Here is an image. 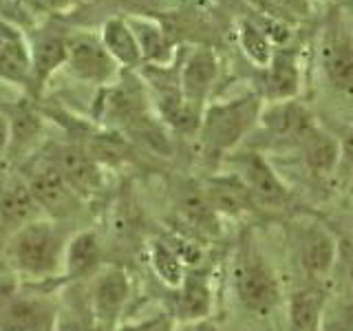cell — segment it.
<instances>
[{"mask_svg": "<svg viewBox=\"0 0 353 331\" xmlns=\"http://www.w3.org/2000/svg\"><path fill=\"white\" fill-rule=\"evenodd\" d=\"M232 283L239 303L252 314H270L281 301V285L270 263L250 241L243 243L236 254Z\"/></svg>", "mask_w": 353, "mask_h": 331, "instance_id": "cell-1", "label": "cell"}, {"mask_svg": "<svg viewBox=\"0 0 353 331\" xmlns=\"http://www.w3.org/2000/svg\"><path fill=\"white\" fill-rule=\"evenodd\" d=\"M261 113V97L254 93L236 97L225 104L210 106L201 121V137L205 146L214 152L232 150L256 126Z\"/></svg>", "mask_w": 353, "mask_h": 331, "instance_id": "cell-2", "label": "cell"}, {"mask_svg": "<svg viewBox=\"0 0 353 331\" xmlns=\"http://www.w3.org/2000/svg\"><path fill=\"white\" fill-rule=\"evenodd\" d=\"M11 257L22 272L33 276L51 274L62 257L60 232L44 221H31L16 232L11 243Z\"/></svg>", "mask_w": 353, "mask_h": 331, "instance_id": "cell-3", "label": "cell"}, {"mask_svg": "<svg viewBox=\"0 0 353 331\" xmlns=\"http://www.w3.org/2000/svg\"><path fill=\"white\" fill-rule=\"evenodd\" d=\"M338 243L323 223H307L296 234V263L314 285H320L334 270Z\"/></svg>", "mask_w": 353, "mask_h": 331, "instance_id": "cell-4", "label": "cell"}, {"mask_svg": "<svg viewBox=\"0 0 353 331\" xmlns=\"http://www.w3.org/2000/svg\"><path fill=\"white\" fill-rule=\"evenodd\" d=\"M320 62L331 86L342 93H353V38L340 22L327 27Z\"/></svg>", "mask_w": 353, "mask_h": 331, "instance_id": "cell-5", "label": "cell"}, {"mask_svg": "<svg viewBox=\"0 0 353 331\" xmlns=\"http://www.w3.org/2000/svg\"><path fill=\"white\" fill-rule=\"evenodd\" d=\"M66 62L77 77L91 82H106L115 71L113 55L106 51L104 44L86 33L66 38Z\"/></svg>", "mask_w": 353, "mask_h": 331, "instance_id": "cell-6", "label": "cell"}, {"mask_svg": "<svg viewBox=\"0 0 353 331\" xmlns=\"http://www.w3.org/2000/svg\"><path fill=\"white\" fill-rule=\"evenodd\" d=\"M239 177L254 197L256 205H285L290 201V190L281 181V177L274 172L272 166L265 161L259 152H248L241 157V172Z\"/></svg>", "mask_w": 353, "mask_h": 331, "instance_id": "cell-7", "label": "cell"}, {"mask_svg": "<svg viewBox=\"0 0 353 331\" xmlns=\"http://www.w3.org/2000/svg\"><path fill=\"white\" fill-rule=\"evenodd\" d=\"M201 188L210 208L219 217H241L256 208V201H254L250 188L239 174L212 177Z\"/></svg>", "mask_w": 353, "mask_h": 331, "instance_id": "cell-8", "label": "cell"}, {"mask_svg": "<svg viewBox=\"0 0 353 331\" xmlns=\"http://www.w3.org/2000/svg\"><path fill=\"white\" fill-rule=\"evenodd\" d=\"M216 73H219V64H216L214 51L208 47L194 49L190 53V58H188L183 64L181 80H179L185 102L194 106L196 110L201 108L210 86H212L216 80Z\"/></svg>", "mask_w": 353, "mask_h": 331, "instance_id": "cell-9", "label": "cell"}, {"mask_svg": "<svg viewBox=\"0 0 353 331\" xmlns=\"http://www.w3.org/2000/svg\"><path fill=\"white\" fill-rule=\"evenodd\" d=\"M327 294L320 285H307L290 296V331H323Z\"/></svg>", "mask_w": 353, "mask_h": 331, "instance_id": "cell-10", "label": "cell"}, {"mask_svg": "<svg viewBox=\"0 0 353 331\" xmlns=\"http://www.w3.org/2000/svg\"><path fill=\"white\" fill-rule=\"evenodd\" d=\"M301 91V71L292 51L276 49L265 75V97L270 102H287Z\"/></svg>", "mask_w": 353, "mask_h": 331, "instance_id": "cell-11", "label": "cell"}, {"mask_svg": "<svg viewBox=\"0 0 353 331\" xmlns=\"http://www.w3.org/2000/svg\"><path fill=\"white\" fill-rule=\"evenodd\" d=\"M298 148L303 152V159L307 163V168L314 174H336L338 159H340V141L334 139L314 124L305 135L296 139Z\"/></svg>", "mask_w": 353, "mask_h": 331, "instance_id": "cell-12", "label": "cell"}, {"mask_svg": "<svg viewBox=\"0 0 353 331\" xmlns=\"http://www.w3.org/2000/svg\"><path fill=\"white\" fill-rule=\"evenodd\" d=\"M29 190H31L33 199L38 201V205L55 217H64L73 210L71 205H73L75 192L71 190V185L64 181V177L60 174L58 168H49V170L38 172L31 179Z\"/></svg>", "mask_w": 353, "mask_h": 331, "instance_id": "cell-13", "label": "cell"}, {"mask_svg": "<svg viewBox=\"0 0 353 331\" xmlns=\"http://www.w3.org/2000/svg\"><path fill=\"white\" fill-rule=\"evenodd\" d=\"M0 75L11 82H27L31 77V53L20 31L0 20Z\"/></svg>", "mask_w": 353, "mask_h": 331, "instance_id": "cell-14", "label": "cell"}, {"mask_svg": "<svg viewBox=\"0 0 353 331\" xmlns=\"http://www.w3.org/2000/svg\"><path fill=\"white\" fill-rule=\"evenodd\" d=\"M58 170L77 194H93L102 185V174L95 161L80 148H64L58 159Z\"/></svg>", "mask_w": 353, "mask_h": 331, "instance_id": "cell-15", "label": "cell"}, {"mask_svg": "<svg viewBox=\"0 0 353 331\" xmlns=\"http://www.w3.org/2000/svg\"><path fill=\"white\" fill-rule=\"evenodd\" d=\"M261 119L274 135L290 137L294 141L301 135H305V132L316 124L314 117L309 115L301 104H296L294 99L272 102V106L261 113Z\"/></svg>", "mask_w": 353, "mask_h": 331, "instance_id": "cell-16", "label": "cell"}, {"mask_svg": "<svg viewBox=\"0 0 353 331\" xmlns=\"http://www.w3.org/2000/svg\"><path fill=\"white\" fill-rule=\"evenodd\" d=\"M176 205H179V212L188 223L201 230L203 234H216L219 232V214L210 208L201 185L185 183L179 190Z\"/></svg>", "mask_w": 353, "mask_h": 331, "instance_id": "cell-17", "label": "cell"}, {"mask_svg": "<svg viewBox=\"0 0 353 331\" xmlns=\"http://www.w3.org/2000/svg\"><path fill=\"white\" fill-rule=\"evenodd\" d=\"M128 298V279L121 270H108L97 279L93 292L95 314L102 320H113Z\"/></svg>", "mask_w": 353, "mask_h": 331, "instance_id": "cell-18", "label": "cell"}, {"mask_svg": "<svg viewBox=\"0 0 353 331\" xmlns=\"http://www.w3.org/2000/svg\"><path fill=\"white\" fill-rule=\"evenodd\" d=\"M38 201L25 185H14L0 199V225L18 232L38 217Z\"/></svg>", "mask_w": 353, "mask_h": 331, "instance_id": "cell-19", "label": "cell"}, {"mask_svg": "<svg viewBox=\"0 0 353 331\" xmlns=\"http://www.w3.org/2000/svg\"><path fill=\"white\" fill-rule=\"evenodd\" d=\"M181 294H179V316L183 320H201L210 314V307H212V296H210V287L208 281L201 274H185Z\"/></svg>", "mask_w": 353, "mask_h": 331, "instance_id": "cell-20", "label": "cell"}, {"mask_svg": "<svg viewBox=\"0 0 353 331\" xmlns=\"http://www.w3.org/2000/svg\"><path fill=\"white\" fill-rule=\"evenodd\" d=\"M66 60V38L55 33H44L36 40V47L31 51V73L36 82L42 84L47 77Z\"/></svg>", "mask_w": 353, "mask_h": 331, "instance_id": "cell-21", "label": "cell"}, {"mask_svg": "<svg viewBox=\"0 0 353 331\" xmlns=\"http://www.w3.org/2000/svg\"><path fill=\"white\" fill-rule=\"evenodd\" d=\"M104 47L106 51L113 55V60L121 62V64H137L141 60V51L139 44L132 36V31L128 27V22L124 20H108L104 25Z\"/></svg>", "mask_w": 353, "mask_h": 331, "instance_id": "cell-22", "label": "cell"}, {"mask_svg": "<svg viewBox=\"0 0 353 331\" xmlns=\"http://www.w3.org/2000/svg\"><path fill=\"white\" fill-rule=\"evenodd\" d=\"M99 263V243L93 232H82L73 239L66 252V268L71 276H84L93 272Z\"/></svg>", "mask_w": 353, "mask_h": 331, "instance_id": "cell-23", "label": "cell"}, {"mask_svg": "<svg viewBox=\"0 0 353 331\" xmlns=\"http://www.w3.org/2000/svg\"><path fill=\"white\" fill-rule=\"evenodd\" d=\"M128 27L135 36L141 58L146 60H163L165 53H168V42H165L163 31L148 20H130Z\"/></svg>", "mask_w": 353, "mask_h": 331, "instance_id": "cell-24", "label": "cell"}, {"mask_svg": "<svg viewBox=\"0 0 353 331\" xmlns=\"http://www.w3.org/2000/svg\"><path fill=\"white\" fill-rule=\"evenodd\" d=\"M241 47H243V51H245V55L254 64L265 66V69H268V64L272 62L274 51H272L270 40L263 33V29L256 27V25H252L250 20L241 22Z\"/></svg>", "mask_w": 353, "mask_h": 331, "instance_id": "cell-25", "label": "cell"}, {"mask_svg": "<svg viewBox=\"0 0 353 331\" xmlns=\"http://www.w3.org/2000/svg\"><path fill=\"white\" fill-rule=\"evenodd\" d=\"M152 265L157 274L161 276V281H165L172 287H179L183 283V263L181 257L176 254L168 243L157 241L152 245Z\"/></svg>", "mask_w": 353, "mask_h": 331, "instance_id": "cell-26", "label": "cell"}, {"mask_svg": "<svg viewBox=\"0 0 353 331\" xmlns=\"http://www.w3.org/2000/svg\"><path fill=\"white\" fill-rule=\"evenodd\" d=\"M336 174L342 179H353V130H349L340 141V159Z\"/></svg>", "mask_w": 353, "mask_h": 331, "instance_id": "cell-27", "label": "cell"}, {"mask_svg": "<svg viewBox=\"0 0 353 331\" xmlns=\"http://www.w3.org/2000/svg\"><path fill=\"white\" fill-rule=\"evenodd\" d=\"M38 130V121L31 113H22L14 117V128H11V135H14L16 141L20 139H31L33 132Z\"/></svg>", "mask_w": 353, "mask_h": 331, "instance_id": "cell-28", "label": "cell"}, {"mask_svg": "<svg viewBox=\"0 0 353 331\" xmlns=\"http://www.w3.org/2000/svg\"><path fill=\"white\" fill-rule=\"evenodd\" d=\"M274 3L285 7L287 11H292L296 16H309V9H312L309 0H274Z\"/></svg>", "mask_w": 353, "mask_h": 331, "instance_id": "cell-29", "label": "cell"}, {"mask_svg": "<svg viewBox=\"0 0 353 331\" xmlns=\"http://www.w3.org/2000/svg\"><path fill=\"white\" fill-rule=\"evenodd\" d=\"M126 331H170V323L165 318H154V320H148V323L126 329Z\"/></svg>", "mask_w": 353, "mask_h": 331, "instance_id": "cell-30", "label": "cell"}, {"mask_svg": "<svg viewBox=\"0 0 353 331\" xmlns=\"http://www.w3.org/2000/svg\"><path fill=\"white\" fill-rule=\"evenodd\" d=\"M7 139H9V126H7V121L3 119V115H0V152L5 150Z\"/></svg>", "mask_w": 353, "mask_h": 331, "instance_id": "cell-31", "label": "cell"}, {"mask_svg": "<svg viewBox=\"0 0 353 331\" xmlns=\"http://www.w3.org/2000/svg\"><path fill=\"white\" fill-rule=\"evenodd\" d=\"M36 3L42 7H49V9H62V7L69 5L71 0H36Z\"/></svg>", "mask_w": 353, "mask_h": 331, "instance_id": "cell-32", "label": "cell"}, {"mask_svg": "<svg viewBox=\"0 0 353 331\" xmlns=\"http://www.w3.org/2000/svg\"><path fill=\"white\" fill-rule=\"evenodd\" d=\"M347 270H349V279L353 281V241L347 245Z\"/></svg>", "mask_w": 353, "mask_h": 331, "instance_id": "cell-33", "label": "cell"}, {"mask_svg": "<svg viewBox=\"0 0 353 331\" xmlns=\"http://www.w3.org/2000/svg\"><path fill=\"white\" fill-rule=\"evenodd\" d=\"M351 188H353V179H351Z\"/></svg>", "mask_w": 353, "mask_h": 331, "instance_id": "cell-34", "label": "cell"}]
</instances>
